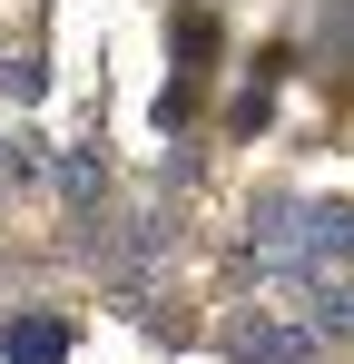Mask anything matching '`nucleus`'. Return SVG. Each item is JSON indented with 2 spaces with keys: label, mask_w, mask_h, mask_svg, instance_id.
<instances>
[{
  "label": "nucleus",
  "mask_w": 354,
  "mask_h": 364,
  "mask_svg": "<svg viewBox=\"0 0 354 364\" xmlns=\"http://www.w3.org/2000/svg\"><path fill=\"white\" fill-rule=\"evenodd\" d=\"M0 355H10V364H59V355H69V325H59V315H10Z\"/></svg>",
  "instance_id": "obj_2"
},
{
  "label": "nucleus",
  "mask_w": 354,
  "mask_h": 364,
  "mask_svg": "<svg viewBox=\"0 0 354 364\" xmlns=\"http://www.w3.org/2000/svg\"><path fill=\"white\" fill-rule=\"evenodd\" d=\"M315 256H354V207H315Z\"/></svg>",
  "instance_id": "obj_3"
},
{
  "label": "nucleus",
  "mask_w": 354,
  "mask_h": 364,
  "mask_svg": "<svg viewBox=\"0 0 354 364\" xmlns=\"http://www.w3.org/2000/svg\"><path fill=\"white\" fill-rule=\"evenodd\" d=\"M227 345L236 355H266V364H315V335H295V325H276V315H236Z\"/></svg>",
  "instance_id": "obj_1"
}]
</instances>
